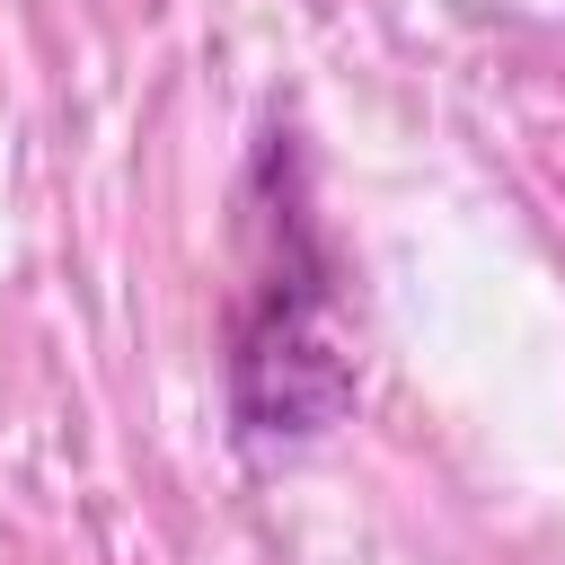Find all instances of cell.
Here are the masks:
<instances>
[{"mask_svg": "<svg viewBox=\"0 0 565 565\" xmlns=\"http://www.w3.org/2000/svg\"><path fill=\"white\" fill-rule=\"evenodd\" d=\"M353 397V371L309 291H274L238 353V415L256 433H327Z\"/></svg>", "mask_w": 565, "mask_h": 565, "instance_id": "cell-1", "label": "cell"}]
</instances>
